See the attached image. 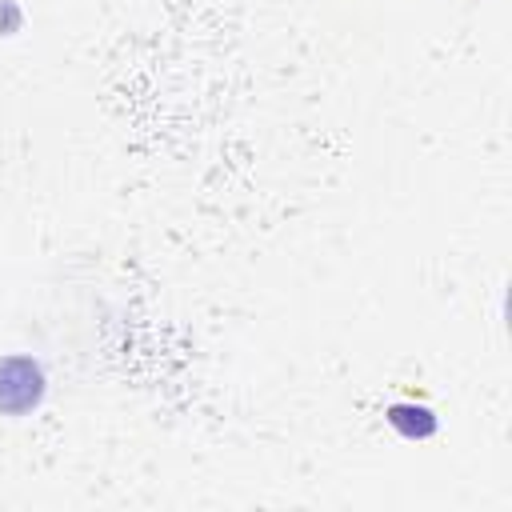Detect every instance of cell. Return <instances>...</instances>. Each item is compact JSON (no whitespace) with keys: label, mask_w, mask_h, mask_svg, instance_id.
<instances>
[{"label":"cell","mask_w":512,"mask_h":512,"mask_svg":"<svg viewBox=\"0 0 512 512\" xmlns=\"http://www.w3.org/2000/svg\"><path fill=\"white\" fill-rule=\"evenodd\" d=\"M388 424L400 428L404 436H432L436 432V420L428 408H412V404H392L388 408Z\"/></svg>","instance_id":"7a4b0ae2"},{"label":"cell","mask_w":512,"mask_h":512,"mask_svg":"<svg viewBox=\"0 0 512 512\" xmlns=\"http://www.w3.org/2000/svg\"><path fill=\"white\" fill-rule=\"evenodd\" d=\"M44 388V368L32 356H0V416H28Z\"/></svg>","instance_id":"6da1fadb"}]
</instances>
